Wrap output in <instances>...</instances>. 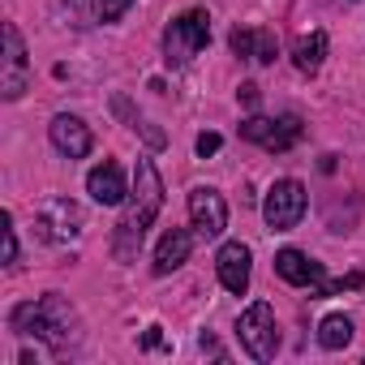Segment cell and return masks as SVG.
I'll use <instances>...</instances> for the list:
<instances>
[{
	"label": "cell",
	"instance_id": "cell-1",
	"mask_svg": "<svg viewBox=\"0 0 365 365\" xmlns=\"http://www.w3.org/2000/svg\"><path fill=\"white\" fill-rule=\"evenodd\" d=\"M163 211V180H159V168L150 159H138L133 168V190L125 198V215L116 220V232H112V254L120 262H133L142 241H146V228L155 224V215Z\"/></svg>",
	"mask_w": 365,
	"mask_h": 365
},
{
	"label": "cell",
	"instance_id": "cell-2",
	"mask_svg": "<svg viewBox=\"0 0 365 365\" xmlns=\"http://www.w3.org/2000/svg\"><path fill=\"white\" fill-rule=\"evenodd\" d=\"M9 327H14L18 335L43 339L52 352H69V348L82 344V318H78V309H73L61 292H48V297H39V301L14 305Z\"/></svg>",
	"mask_w": 365,
	"mask_h": 365
},
{
	"label": "cell",
	"instance_id": "cell-3",
	"mask_svg": "<svg viewBox=\"0 0 365 365\" xmlns=\"http://www.w3.org/2000/svg\"><path fill=\"white\" fill-rule=\"evenodd\" d=\"M207 43H211V14L207 9H185L180 18H172L168 31H163V61H168V69H185Z\"/></svg>",
	"mask_w": 365,
	"mask_h": 365
},
{
	"label": "cell",
	"instance_id": "cell-4",
	"mask_svg": "<svg viewBox=\"0 0 365 365\" xmlns=\"http://www.w3.org/2000/svg\"><path fill=\"white\" fill-rule=\"evenodd\" d=\"M31 86V61H26V39L14 22L0 26V99L14 103Z\"/></svg>",
	"mask_w": 365,
	"mask_h": 365
},
{
	"label": "cell",
	"instance_id": "cell-5",
	"mask_svg": "<svg viewBox=\"0 0 365 365\" xmlns=\"http://www.w3.org/2000/svg\"><path fill=\"white\" fill-rule=\"evenodd\" d=\"M237 339H241V348H245L254 361H271V356L279 352L275 309H271L267 301H254V305L241 314V322H237Z\"/></svg>",
	"mask_w": 365,
	"mask_h": 365
},
{
	"label": "cell",
	"instance_id": "cell-6",
	"mask_svg": "<svg viewBox=\"0 0 365 365\" xmlns=\"http://www.w3.org/2000/svg\"><path fill=\"white\" fill-rule=\"evenodd\" d=\"M301 133H305V125H301V116L297 112H284V116H250V120H241V138L245 142H258L262 150H271V155H284V150H292L297 142H301Z\"/></svg>",
	"mask_w": 365,
	"mask_h": 365
},
{
	"label": "cell",
	"instance_id": "cell-7",
	"mask_svg": "<svg viewBox=\"0 0 365 365\" xmlns=\"http://www.w3.org/2000/svg\"><path fill=\"white\" fill-rule=\"evenodd\" d=\"M305 207H309L305 185H301V180H292V176H284V180H275V185H271V194L262 202V220H267L271 232H288V228L301 224Z\"/></svg>",
	"mask_w": 365,
	"mask_h": 365
},
{
	"label": "cell",
	"instance_id": "cell-8",
	"mask_svg": "<svg viewBox=\"0 0 365 365\" xmlns=\"http://www.w3.org/2000/svg\"><path fill=\"white\" fill-rule=\"evenodd\" d=\"M82 228H86V211L73 198H48L35 215V232L52 245H65V241L82 237Z\"/></svg>",
	"mask_w": 365,
	"mask_h": 365
},
{
	"label": "cell",
	"instance_id": "cell-9",
	"mask_svg": "<svg viewBox=\"0 0 365 365\" xmlns=\"http://www.w3.org/2000/svg\"><path fill=\"white\" fill-rule=\"evenodd\" d=\"M190 224H194V232L202 241L224 237V228H228V202H224V194L211 190V185H198L190 194Z\"/></svg>",
	"mask_w": 365,
	"mask_h": 365
},
{
	"label": "cell",
	"instance_id": "cell-10",
	"mask_svg": "<svg viewBox=\"0 0 365 365\" xmlns=\"http://www.w3.org/2000/svg\"><path fill=\"white\" fill-rule=\"evenodd\" d=\"M48 138H52V146H56L65 159H86V155H91V146H95V133H91V125H86L82 116H69V112L52 116V125H48Z\"/></svg>",
	"mask_w": 365,
	"mask_h": 365
},
{
	"label": "cell",
	"instance_id": "cell-11",
	"mask_svg": "<svg viewBox=\"0 0 365 365\" xmlns=\"http://www.w3.org/2000/svg\"><path fill=\"white\" fill-rule=\"evenodd\" d=\"M250 245L245 241H224L220 254H215V271H220V284L232 292V297H245L250 292Z\"/></svg>",
	"mask_w": 365,
	"mask_h": 365
},
{
	"label": "cell",
	"instance_id": "cell-12",
	"mask_svg": "<svg viewBox=\"0 0 365 365\" xmlns=\"http://www.w3.org/2000/svg\"><path fill=\"white\" fill-rule=\"evenodd\" d=\"M275 271H279V279H288V284H297V288H314L318 297H322V288H327L322 262H314V258L301 254V250H279V254H275Z\"/></svg>",
	"mask_w": 365,
	"mask_h": 365
},
{
	"label": "cell",
	"instance_id": "cell-13",
	"mask_svg": "<svg viewBox=\"0 0 365 365\" xmlns=\"http://www.w3.org/2000/svg\"><path fill=\"white\" fill-rule=\"evenodd\" d=\"M86 194H91L99 207H120V202L129 198V185H125L120 163L103 159L99 168H91V176H86Z\"/></svg>",
	"mask_w": 365,
	"mask_h": 365
},
{
	"label": "cell",
	"instance_id": "cell-14",
	"mask_svg": "<svg viewBox=\"0 0 365 365\" xmlns=\"http://www.w3.org/2000/svg\"><path fill=\"white\" fill-rule=\"evenodd\" d=\"M190 254H194V232H185V228L163 232V241L155 245V275H172L176 267L190 262Z\"/></svg>",
	"mask_w": 365,
	"mask_h": 365
},
{
	"label": "cell",
	"instance_id": "cell-15",
	"mask_svg": "<svg viewBox=\"0 0 365 365\" xmlns=\"http://www.w3.org/2000/svg\"><path fill=\"white\" fill-rule=\"evenodd\" d=\"M228 43H232L237 56H250V61H258V65H271L275 52H279V43H275L271 31H245V26H237V31L228 35Z\"/></svg>",
	"mask_w": 365,
	"mask_h": 365
},
{
	"label": "cell",
	"instance_id": "cell-16",
	"mask_svg": "<svg viewBox=\"0 0 365 365\" xmlns=\"http://www.w3.org/2000/svg\"><path fill=\"white\" fill-rule=\"evenodd\" d=\"M327 35L322 31H309V35H301L297 43H292V65L301 69V73H318L322 69V61H327Z\"/></svg>",
	"mask_w": 365,
	"mask_h": 365
},
{
	"label": "cell",
	"instance_id": "cell-17",
	"mask_svg": "<svg viewBox=\"0 0 365 365\" xmlns=\"http://www.w3.org/2000/svg\"><path fill=\"white\" fill-rule=\"evenodd\" d=\"M318 344H322L327 352L348 348V344H352V318H348V314H327V318L318 322Z\"/></svg>",
	"mask_w": 365,
	"mask_h": 365
},
{
	"label": "cell",
	"instance_id": "cell-18",
	"mask_svg": "<svg viewBox=\"0 0 365 365\" xmlns=\"http://www.w3.org/2000/svg\"><path fill=\"white\" fill-rule=\"evenodd\" d=\"M0 232H5V267H18V228H14L9 211L0 215Z\"/></svg>",
	"mask_w": 365,
	"mask_h": 365
},
{
	"label": "cell",
	"instance_id": "cell-19",
	"mask_svg": "<svg viewBox=\"0 0 365 365\" xmlns=\"http://www.w3.org/2000/svg\"><path fill=\"white\" fill-rule=\"evenodd\" d=\"M129 5H133V0H95V18L99 22H116Z\"/></svg>",
	"mask_w": 365,
	"mask_h": 365
},
{
	"label": "cell",
	"instance_id": "cell-20",
	"mask_svg": "<svg viewBox=\"0 0 365 365\" xmlns=\"http://www.w3.org/2000/svg\"><path fill=\"white\" fill-rule=\"evenodd\" d=\"M220 146H224V138H220V133H198V155H202V159H207V155H215Z\"/></svg>",
	"mask_w": 365,
	"mask_h": 365
},
{
	"label": "cell",
	"instance_id": "cell-21",
	"mask_svg": "<svg viewBox=\"0 0 365 365\" xmlns=\"http://www.w3.org/2000/svg\"><path fill=\"white\" fill-rule=\"evenodd\" d=\"M237 95H241V103H245V108H258V99H262L258 82H241V91H237Z\"/></svg>",
	"mask_w": 365,
	"mask_h": 365
},
{
	"label": "cell",
	"instance_id": "cell-22",
	"mask_svg": "<svg viewBox=\"0 0 365 365\" xmlns=\"http://www.w3.org/2000/svg\"><path fill=\"white\" fill-rule=\"evenodd\" d=\"M142 348H163V335H159V327H146V339H142Z\"/></svg>",
	"mask_w": 365,
	"mask_h": 365
}]
</instances>
